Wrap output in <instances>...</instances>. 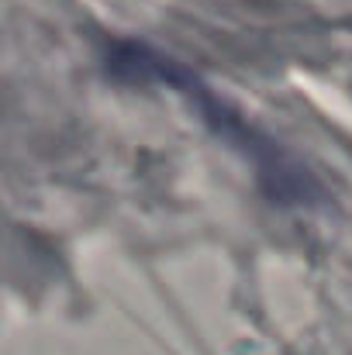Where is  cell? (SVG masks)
I'll return each mask as SVG.
<instances>
[{
    "mask_svg": "<svg viewBox=\"0 0 352 355\" xmlns=\"http://www.w3.org/2000/svg\"><path fill=\"white\" fill-rule=\"evenodd\" d=\"M108 62H111V69H115L121 80L162 83V87H173V90L190 94V97L197 101V107L215 121L228 138H235V141L249 152V159L255 162L259 176L266 180V190H269L276 200H287V204H311V200L318 197V183L308 180V173H304L294 159L280 155V148H269L262 135H255L249 124H242V121L235 118L225 104H218V101L197 83V76H194L190 69H183L180 62H173V59L152 52L149 45H135V42L115 45L111 55H108Z\"/></svg>",
    "mask_w": 352,
    "mask_h": 355,
    "instance_id": "cell-1",
    "label": "cell"
}]
</instances>
